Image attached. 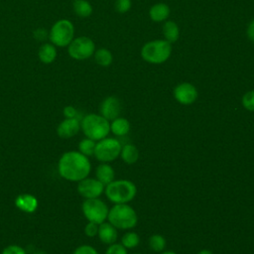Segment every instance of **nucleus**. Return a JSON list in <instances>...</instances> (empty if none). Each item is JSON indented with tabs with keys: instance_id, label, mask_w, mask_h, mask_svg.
I'll return each instance as SVG.
<instances>
[{
	"instance_id": "nucleus-1",
	"label": "nucleus",
	"mask_w": 254,
	"mask_h": 254,
	"mask_svg": "<svg viewBox=\"0 0 254 254\" xmlns=\"http://www.w3.org/2000/svg\"><path fill=\"white\" fill-rule=\"evenodd\" d=\"M91 165L88 157L78 151H68L62 155L58 163L60 176L69 182H79L89 175Z\"/></svg>"
},
{
	"instance_id": "nucleus-2",
	"label": "nucleus",
	"mask_w": 254,
	"mask_h": 254,
	"mask_svg": "<svg viewBox=\"0 0 254 254\" xmlns=\"http://www.w3.org/2000/svg\"><path fill=\"white\" fill-rule=\"evenodd\" d=\"M80 128L86 138L99 141L107 137L110 132V123L103 116L90 113L81 119Z\"/></svg>"
},
{
	"instance_id": "nucleus-3",
	"label": "nucleus",
	"mask_w": 254,
	"mask_h": 254,
	"mask_svg": "<svg viewBox=\"0 0 254 254\" xmlns=\"http://www.w3.org/2000/svg\"><path fill=\"white\" fill-rule=\"evenodd\" d=\"M107 219L116 229L133 228L138 221L136 211L127 203H115L109 209Z\"/></svg>"
},
{
	"instance_id": "nucleus-4",
	"label": "nucleus",
	"mask_w": 254,
	"mask_h": 254,
	"mask_svg": "<svg viewBox=\"0 0 254 254\" xmlns=\"http://www.w3.org/2000/svg\"><path fill=\"white\" fill-rule=\"evenodd\" d=\"M104 191L110 201L114 203H127L135 197L137 188L131 181L117 180L106 185Z\"/></svg>"
},
{
	"instance_id": "nucleus-5",
	"label": "nucleus",
	"mask_w": 254,
	"mask_h": 254,
	"mask_svg": "<svg viewBox=\"0 0 254 254\" xmlns=\"http://www.w3.org/2000/svg\"><path fill=\"white\" fill-rule=\"evenodd\" d=\"M172 54V46L166 40H155L146 43L141 49L142 59L153 64L165 63Z\"/></svg>"
},
{
	"instance_id": "nucleus-6",
	"label": "nucleus",
	"mask_w": 254,
	"mask_h": 254,
	"mask_svg": "<svg viewBox=\"0 0 254 254\" xmlns=\"http://www.w3.org/2000/svg\"><path fill=\"white\" fill-rule=\"evenodd\" d=\"M121 143L114 138H103L95 145L93 156L102 163L112 162L120 156Z\"/></svg>"
},
{
	"instance_id": "nucleus-7",
	"label": "nucleus",
	"mask_w": 254,
	"mask_h": 254,
	"mask_svg": "<svg viewBox=\"0 0 254 254\" xmlns=\"http://www.w3.org/2000/svg\"><path fill=\"white\" fill-rule=\"evenodd\" d=\"M74 28L70 21L66 19L56 22L50 31L51 42L58 47H66L73 40Z\"/></svg>"
},
{
	"instance_id": "nucleus-8",
	"label": "nucleus",
	"mask_w": 254,
	"mask_h": 254,
	"mask_svg": "<svg viewBox=\"0 0 254 254\" xmlns=\"http://www.w3.org/2000/svg\"><path fill=\"white\" fill-rule=\"evenodd\" d=\"M82 212L84 217L96 224H100L105 221L108 215V207L101 199L97 198H87L82 203Z\"/></svg>"
},
{
	"instance_id": "nucleus-9",
	"label": "nucleus",
	"mask_w": 254,
	"mask_h": 254,
	"mask_svg": "<svg viewBox=\"0 0 254 254\" xmlns=\"http://www.w3.org/2000/svg\"><path fill=\"white\" fill-rule=\"evenodd\" d=\"M68 55L74 60H86L95 52V45L88 37H78L73 39L67 46Z\"/></svg>"
},
{
	"instance_id": "nucleus-10",
	"label": "nucleus",
	"mask_w": 254,
	"mask_h": 254,
	"mask_svg": "<svg viewBox=\"0 0 254 254\" xmlns=\"http://www.w3.org/2000/svg\"><path fill=\"white\" fill-rule=\"evenodd\" d=\"M105 186L100 183L97 179L85 178L78 182L77 191L85 199L87 198H97L104 191Z\"/></svg>"
},
{
	"instance_id": "nucleus-11",
	"label": "nucleus",
	"mask_w": 254,
	"mask_h": 254,
	"mask_svg": "<svg viewBox=\"0 0 254 254\" xmlns=\"http://www.w3.org/2000/svg\"><path fill=\"white\" fill-rule=\"evenodd\" d=\"M197 95V89L190 82H182L174 89L175 99L183 105L192 104L196 100Z\"/></svg>"
},
{
	"instance_id": "nucleus-12",
	"label": "nucleus",
	"mask_w": 254,
	"mask_h": 254,
	"mask_svg": "<svg viewBox=\"0 0 254 254\" xmlns=\"http://www.w3.org/2000/svg\"><path fill=\"white\" fill-rule=\"evenodd\" d=\"M100 115L105 119L114 120L121 113V102L116 96H107L102 100L99 106Z\"/></svg>"
},
{
	"instance_id": "nucleus-13",
	"label": "nucleus",
	"mask_w": 254,
	"mask_h": 254,
	"mask_svg": "<svg viewBox=\"0 0 254 254\" xmlns=\"http://www.w3.org/2000/svg\"><path fill=\"white\" fill-rule=\"evenodd\" d=\"M80 129V121L78 118H65L63 120L58 128L57 133L63 139H68L75 136Z\"/></svg>"
},
{
	"instance_id": "nucleus-14",
	"label": "nucleus",
	"mask_w": 254,
	"mask_h": 254,
	"mask_svg": "<svg viewBox=\"0 0 254 254\" xmlns=\"http://www.w3.org/2000/svg\"><path fill=\"white\" fill-rule=\"evenodd\" d=\"M15 205L17 208L24 212L32 213L38 207V200L34 195L30 193H21L16 197Z\"/></svg>"
},
{
	"instance_id": "nucleus-15",
	"label": "nucleus",
	"mask_w": 254,
	"mask_h": 254,
	"mask_svg": "<svg viewBox=\"0 0 254 254\" xmlns=\"http://www.w3.org/2000/svg\"><path fill=\"white\" fill-rule=\"evenodd\" d=\"M97 235L100 241L107 245L115 243L118 236L116 228L109 222H102L98 225Z\"/></svg>"
},
{
	"instance_id": "nucleus-16",
	"label": "nucleus",
	"mask_w": 254,
	"mask_h": 254,
	"mask_svg": "<svg viewBox=\"0 0 254 254\" xmlns=\"http://www.w3.org/2000/svg\"><path fill=\"white\" fill-rule=\"evenodd\" d=\"M170 7L166 3H157L149 10V16L154 22H163L170 16Z\"/></svg>"
},
{
	"instance_id": "nucleus-17",
	"label": "nucleus",
	"mask_w": 254,
	"mask_h": 254,
	"mask_svg": "<svg viewBox=\"0 0 254 254\" xmlns=\"http://www.w3.org/2000/svg\"><path fill=\"white\" fill-rule=\"evenodd\" d=\"M95 176H96V179L100 183H102L104 186H106L109 183H111L112 181H114L115 173H114L113 168L110 165H108L106 163H102L97 166V168L95 170Z\"/></svg>"
},
{
	"instance_id": "nucleus-18",
	"label": "nucleus",
	"mask_w": 254,
	"mask_h": 254,
	"mask_svg": "<svg viewBox=\"0 0 254 254\" xmlns=\"http://www.w3.org/2000/svg\"><path fill=\"white\" fill-rule=\"evenodd\" d=\"M110 131L115 136H125L130 131V123L126 118L117 117L110 123Z\"/></svg>"
},
{
	"instance_id": "nucleus-19",
	"label": "nucleus",
	"mask_w": 254,
	"mask_h": 254,
	"mask_svg": "<svg viewBox=\"0 0 254 254\" xmlns=\"http://www.w3.org/2000/svg\"><path fill=\"white\" fill-rule=\"evenodd\" d=\"M120 157L126 164L132 165L138 161L139 151L136 146H134L132 144H126L121 149Z\"/></svg>"
},
{
	"instance_id": "nucleus-20",
	"label": "nucleus",
	"mask_w": 254,
	"mask_h": 254,
	"mask_svg": "<svg viewBox=\"0 0 254 254\" xmlns=\"http://www.w3.org/2000/svg\"><path fill=\"white\" fill-rule=\"evenodd\" d=\"M163 35L170 44L177 42L180 36V29L175 21H167L163 25Z\"/></svg>"
},
{
	"instance_id": "nucleus-21",
	"label": "nucleus",
	"mask_w": 254,
	"mask_h": 254,
	"mask_svg": "<svg viewBox=\"0 0 254 254\" xmlns=\"http://www.w3.org/2000/svg\"><path fill=\"white\" fill-rule=\"evenodd\" d=\"M38 56L42 63L48 64L55 61V59L57 57V50L54 45L45 44L40 48Z\"/></svg>"
},
{
	"instance_id": "nucleus-22",
	"label": "nucleus",
	"mask_w": 254,
	"mask_h": 254,
	"mask_svg": "<svg viewBox=\"0 0 254 254\" xmlns=\"http://www.w3.org/2000/svg\"><path fill=\"white\" fill-rule=\"evenodd\" d=\"M74 13L81 18H87L92 13V6L86 0H75L73 2Z\"/></svg>"
},
{
	"instance_id": "nucleus-23",
	"label": "nucleus",
	"mask_w": 254,
	"mask_h": 254,
	"mask_svg": "<svg viewBox=\"0 0 254 254\" xmlns=\"http://www.w3.org/2000/svg\"><path fill=\"white\" fill-rule=\"evenodd\" d=\"M94 60L97 63V64L101 66H108L111 64L113 57L109 50L105 48H100L94 52Z\"/></svg>"
},
{
	"instance_id": "nucleus-24",
	"label": "nucleus",
	"mask_w": 254,
	"mask_h": 254,
	"mask_svg": "<svg viewBox=\"0 0 254 254\" xmlns=\"http://www.w3.org/2000/svg\"><path fill=\"white\" fill-rule=\"evenodd\" d=\"M95 145L96 143L94 140H91L89 138H84L78 143V152H80L82 155L86 157L93 156Z\"/></svg>"
},
{
	"instance_id": "nucleus-25",
	"label": "nucleus",
	"mask_w": 254,
	"mask_h": 254,
	"mask_svg": "<svg viewBox=\"0 0 254 254\" xmlns=\"http://www.w3.org/2000/svg\"><path fill=\"white\" fill-rule=\"evenodd\" d=\"M139 242H140V238L136 232H127L121 238V244L126 249L135 248L136 246H138Z\"/></svg>"
},
{
	"instance_id": "nucleus-26",
	"label": "nucleus",
	"mask_w": 254,
	"mask_h": 254,
	"mask_svg": "<svg viewBox=\"0 0 254 254\" xmlns=\"http://www.w3.org/2000/svg\"><path fill=\"white\" fill-rule=\"evenodd\" d=\"M149 246L155 252H161L166 247V239L160 234H153L149 238Z\"/></svg>"
},
{
	"instance_id": "nucleus-27",
	"label": "nucleus",
	"mask_w": 254,
	"mask_h": 254,
	"mask_svg": "<svg viewBox=\"0 0 254 254\" xmlns=\"http://www.w3.org/2000/svg\"><path fill=\"white\" fill-rule=\"evenodd\" d=\"M243 107L248 111H254V90L247 91L241 99Z\"/></svg>"
},
{
	"instance_id": "nucleus-28",
	"label": "nucleus",
	"mask_w": 254,
	"mask_h": 254,
	"mask_svg": "<svg viewBox=\"0 0 254 254\" xmlns=\"http://www.w3.org/2000/svg\"><path fill=\"white\" fill-rule=\"evenodd\" d=\"M131 5V0H116L114 7L118 13H126L130 10Z\"/></svg>"
},
{
	"instance_id": "nucleus-29",
	"label": "nucleus",
	"mask_w": 254,
	"mask_h": 254,
	"mask_svg": "<svg viewBox=\"0 0 254 254\" xmlns=\"http://www.w3.org/2000/svg\"><path fill=\"white\" fill-rule=\"evenodd\" d=\"M105 254H127V250L122 244L113 243L109 245Z\"/></svg>"
},
{
	"instance_id": "nucleus-30",
	"label": "nucleus",
	"mask_w": 254,
	"mask_h": 254,
	"mask_svg": "<svg viewBox=\"0 0 254 254\" xmlns=\"http://www.w3.org/2000/svg\"><path fill=\"white\" fill-rule=\"evenodd\" d=\"M1 254H27L25 249L19 245H9L5 247Z\"/></svg>"
},
{
	"instance_id": "nucleus-31",
	"label": "nucleus",
	"mask_w": 254,
	"mask_h": 254,
	"mask_svg": "<svg viewBox=\"0 0 254 254\" xmlns=\"http://www.w3.org/2000/svg\"><path fill=\"white\" fill-rule=\"evenodd\" d=\"M98 225L99 224H96L94 222L88 221V223L84 227L85 235L88 236V237H94L95 235H97V233H98Z\"/></svg>"
},
{
	"instance_id": "nucleus-32",
	"label": "nucleus",
	"mask_w": 254,
	"mask_h": 254,
	"mask_svg": "<svg viewBox=\"0 0 254 254\" xmlns=\"http://www.w3.org/2000/svg\"><path fill=\"white\" fill-rule=\"evenodd\" d=\"M72 254H98V252L90 245H80L75 248Z\"/></svg>"
},
{
	"instance_id": "nucleus-33",
	"label": "nucleus",
	"mask_w": 254,
	"mask_h": 254,
	"mask_svg": "<svg viewBox=\"0 0 254 254\" xmlns=\"http://www.w3.org/2000/svg\"><path fill=\"white\" fill-rule=\"evenodd\" d=\"M64 115L65 118H78L77 117V110L71 106V105H67L64 108Z\"/></svg>"
},
{
	"instance_id": "nucleus-34",
	"label": "nucleus",
	"mask_w": 254,
	"mask_h": 254,
	"mask_svg": "<svg viewBox=\"0 0 254 254\" xmlns=\"http://www.w3.org/2000/svg\"><path fill=\"white\" fill-rule=\"evenodd\" d=\"M247 37L250 41L254 42V19L249 23L248 27H247V31H246Z\"/></svg>"
},
{
	"instance_id": "nucleus-35",
	"label": "nucleus",
	"mask_w": 254,
	"mask_h": 254,
	"mask_svg": "<svg viewBox=\"0 0 254 254\" xmlns=\"http://www.w3.org/2000/svg\"><path fill=\"white\" fill-rule=\"evenodd\" d=\"M34 35H35L36 39H38L40 41H43L47 37V32L44 29H38V30L35 31Z\"/></svg>"
},
{
	"instance_id": "nucleus-36",
	"label": "nucleus",
	"mask_w": 254,
	"mask_h": 254,
	"mask_svg": "<svg viewBox=\"0 0 254 254\" xmlns=\"http://www.w3.org/2000/svg\"><path fill=\"white\" fill-rule=\"evenodd\" d=\"M197 254H213L210 250H207V249H203V250H200Z\"/></svg>"
},
{
	"instance_id": "nucleus-37",
	"label": "nucleus",
	"mask_w": 254,
	"mask_h": 254,
	"mask_svg": "<svg viewBox=\"0 0 254 254\" xmlns=\"http://www.w3.org/2000/svg\"><path fill=\"white\" fill-rule=\"evenodd\" d=\"M162 254H177V253H175V252H173V251H165V252H163Z\"/></svg>"
},
{
	"instance_id": "nucleus-38",
	"label": "nucleus",
	"mask_w": 254,
	"mask_h": 254,
	"mask_svg": "<svg viewBox=\"0 0 254 254\" xmlns=\"http://www.w3.org/2000/svg\"><path fill=\"white\" fill-rule=\"evenodd\" d=\"M33 254H46V253L43 252V251H36V252H34Z\"/></svg>"
},
{
	"instance_id": "nucleus-39",
	"label": "nucleus",
	"mask_w": 254,
	"mask_h": 254,
	"mask_svg": "<svg viewBox=\"0 0 254 254\" xmlns=\"http://www.w3.org/2000/svg\"><path fill=\"white\" fill-rule=\"evenodd\" d=\"M135 254H140V253H135Z\"/></svg>"
}]
</instances>
